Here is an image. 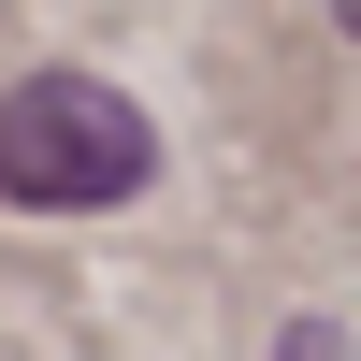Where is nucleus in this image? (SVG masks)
<instances>
[{"instance_id":"nucleus-1","label":"nucleus","mask_w":361,"mask_h":361,"mask_svg":"<svg viewBox=\"0 0 361 361\" xmlns=\"http://www.w3.org/2000/svg\"><path fill=\"white\" fill-rule=\"evenodd\" d=\"M145 173H159V130H145L130 87H102V73H15L0 87V202L87 217V202H130Z\"/></svg>"},{"instance_id":"nucleus-2","label":"nucleus","mask_w":361,"mask_h":361,"mask_svg":"<svg viewBox=\"0 0 361 361\" xmlns=\"http://www.w3.org/2000/svg\"><path fill=\"white\" fill-rule=\"evenodd\" d=\"M275 361H347V347H333V318H304V333H289Z\"/></svg>"}]
</instances>
